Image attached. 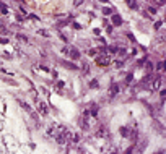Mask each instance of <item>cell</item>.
Segmentation results:
<instances>
[{"label": "cell", "instance_id": "cell-18", "mask_svg": "<svg viewBox=\"0 0 166 154\" xmlns=\"http://www.w3.org/2000/svg\"><path fill=\"white\" fill-rule=\"evenodd\" d=\"M114 66H116V68H122V66H124V62H122V60H116Z\"/></svg>", "mask_w": 166, "mask_h": 154}, {"label": "cell", "instance_id": "cell-19", "mask_svg": "<svg viewBox=\"0 0 166 154\" xmlns=\"http://www.w3.org/2000/svg\"><path fill=\"white\" fill-rule=\"evenodd\" d=\"M37 34H39V36H44V37H49V31H46V29H41Z\"/></svg>", "mask_w": 166, "mask_h": 154}, {"label": "cell", "instance_id": "cell-1", "mask_svg": "<svg viewBox=\"0 0 166 154\" xmlns=\"http://www.w3.org/2000/svg\"><path fill=\"white\" fill-rule=\"evenodd\" d=\"M111 62H112V59L109 55H101V57H98L96 59V65H99V66H106V65H111Z\"/></svg>", "mask_w": 166, "mask_h": 154}, {"label": "cell", "instance_id": "cell-12", "mask_svg": "<svg viewBox=\"0 0 166 154\" xmlns=\"http://www.w3.org/2000/svg\"><path fill=\"white\" fill-rule=\"evenodd\" d=\"M112 21H114L116 26H119V24L122 23V20H121V16H119V15H114V16H112Z\"/></svg>", "mask_w": 166, "mask_h": 154}, {"label": "cell", "instance_id": "cell-22", "mask_svg": "<svg viewBox=\"0 0 166 154\" xmlns=\"http://www.w3.org/2000/svg\"><path fill=\"white\" fill-rule=\"evenodd\" d=\"M8 39H5V37H0V44H7Z\"/></svg>", "mask_w": 166, "mask_h": 154}, {"label": "cell", "instance_id": "cell-13", "mask_svg": "<svg viewBox=\"0 0 166 154\" xmlns=\"http://www.w3.org/2000/svg\"><path fill=\"white\" fill-rule=\"evenodd\" d=\"M62 65L65 66V68H70V70H77V65H73V63H68V62H62Z\"/></svg>", "mask_w": 166, "mask_h": 154}, {"label": "cell", "instance_id": "cell-20", "mask_svg": "<svg viewBox=\"0 0 166 154\" xmlns=\"http://www.w3.org/2000/svg\"><path fill=\"white\" fill-rule=\"evenodd\" d=\"M103 13H104V15H112V8H104Z\"/></svg>", "mask_w": 166, "mask_h": 154}, {"label": "cell", "instance_id": "cell-3", "mask_svg": "<svg viewBox=\"0 0 166 154\" xmlns=\"http://www.w3.org/2000/svg\"><path fill=\"white\" fill-rule=\"evenodd\" d=\"M94 136L96 138H107V130L104 125H99L96 130H94Z\"/></svg>", "mask_w": 166, "mask_h": 154}, {"label": "cell", "instance_id": "cell-16", "mask_svg": "<svg viewBox=\"0 0 166 154\" xmlns=\"http://www.w3.org/2000/svg\"><path fill=\"white\" fill-rule=\"evenodd\" d=\"M16 39H20L21 42H29V39H28L25 34H16Z\"/></svg>", "mask_w": 166, "mask_h": 154}, {"label": "cell", "instance_id": "cell-4", "mask_svg": "<svg viewBox=\"0 0 166 154\" xmlns=\"http://www.w3.org/2000/svg\"><path fill=\"white\" fill-rule=\"evenodd\" d=\"M36 104H37V110H39V114L42 115V117H46V115L49 114L47 112V105H46V102H41V101H36Z\"/></svg>", "mask_w": 166, "mask_h": 154}, {"label": "cell", "instance_id": "cell-8", "mask_svg": "<svg viewBox=\"0 0 166 154\" xmlns=\"http://www.w3.org/2000/svg\"><path fill=\"white\" fill-rule=\"evenodd\" d=\"M163 81H164L163 76H158V78L155 80V83H153V88H155V89H160L161 86H163Z\"/></svg>", "mask_w": 166, "mask_h": 154}, {"label": "cell", "instance_id": "cell-7", "mask_svg": "<svg viewBox=\"0 0 166 154\" xmlns=\"http://www.w3.org/2000/svg\"><path fill=\"white\" fill-rule=\"evenodd\" d=\"M68 57H70L72 60H78L80 59V52H78V49H75V47L68 49Z\"/></svg>", "mask_w": 166, "mask_h": 154}, {"label": "cell", "instance_id": "cell-17", "mask_svg": "<svg viewBox=\"0 0 166 154\" xmlns=\"http://www.w3.org/2000/svg\"><path fill=\"white\" fill-rule=\"evenodd\" d=\"M90 115H93V117H96V115H98V105H93V107H91Z\"/></svg>", "mask_w": 166, "mask_h": 154}, {"label": "cell", "instance_id": "cell-2", "mask_svg": "<svg viewBox=\"0 0 166 154\" xmlns=\"http://www.w3.org/2000/svg\"><path fill=\"white\" fill-rule=\"evenodd\" d=\"M46 133H47V136L55 138V136H57V133H59V125H55V123L49 125V127H47V130H46Z\"/></svg>", "mask_w": 166, "mask_h": 154}, {"label": "cell", "instance_id": "cell-25", "mask_svg": "<svg viewBox=\"0 0 166 154\" xmlns=\"http://www.w3.org/2000/svg\"><path fill=\"white\" fill-rule=\"evenodd\" d=\"M111 154H116V151H112V152H111Z\"/></svg>", "mask_w": 166, "mask_h": 154}, {"label": "cell", "instance_id": "cell-6", "mask_svg": "<svg viewBox=\"0 0 166 154\" xmlns=\"http://www.w3.org/2000/svg\"><path fill=\"white\" fill-rule=\"evenodd\" d=\"M16 101H18V104H20V107H21L23 110H26L28 114H31V112H33V109H31V105H29L28 102H25L23 99H16Z\"/></svg>", "mask_w": 166, "mask_h": 154}, {"label": "cell", "instance_id": "cell-15", "mask_svg": "<svg viewBox=\"0 0 166 154\" xmlns=\"http://www.w3.org/2000/svg\"><path fill=\"white\" fill-rule=\"evenodd\" d=\"M121 135H122V136H129V135H130V131H129V128H127V127H122L121 128Z\"/></svg>", "mask_w": 166, "mask_h": 154}, {"label": "cell", "instance_id": "cell-10", "mask_svg": "<svg viewBox=\"0 0 166 154\" xmlns=\"http://www.w3.org/2000/svg\"><path fill=\"white\" fill-rule=\"evenodd\" d=\"M153 125H155V130H156V131H160V133H164V128H163V125H161V123L155 122Z\"/></svg>", "mask_w": 166, "mask_h": 154}, {"label": "cell", "instance_id": "cell-5", "mask_svg": "<svg viewBox=\"0 0 166 154\" xmlns=\"http://www.w3.org/2000/svg\"><path fill=\"white\" fill-rule=\"evenodd\" d=\"M119 91H121L119 84H117V83H112V84H111V88H109V97H116Z\"/></svg>", "mask_w": 166, "mask_h": 154}, {"label": "cell", "instance_id": "cell-23", "mask_svg": "<svg viewBox=\"0 0 166 154\" xmlns=\"http://www.w3.org/2000/svg\"><path fill=\"white\" fill-rule=\"evenodd\" d=\"M156 68H158V70H161V68H163V62H160L158 65H156Z\"/></svg>", "mask_w": 166, "mask_h": 154}, {"label": "cell", "instance_id": "cell-24", "mask_svg": "<svg viewBox=\"0 0 166 154\" xmlns=\"http://www.w3.org/2000/svg\"><path fill=\"white\" fill-rule=\"evenodd\" d=\"M153 154H164V151H163V149H160V151H155Z\"/></svg>", "mask_w": 166, "mask_h": 154}, {"label": "cell", "instance_id": "cell-9", "mask_svg": "<svg viewBox=\"0 0 166 154\" xmlns=\"http://www.w3.org/2000/svg\"><path fill=\"white\" fill-rule=\"evenodd\" d=\"M82 71H83L85 76L90 75V65H88V62H83V60H82Z\"/></svg>", "mask_w": 166, "mask_h": 154}, {"label": "cell", "instance_id": "cell-21", "mask_svg": "<svg viewBox=\"0 0 166 154\" xmlns=\"http://www.w3.org/2000/svg\"><path fill=\"white\" fill-rule=\"evenodd\" d=\"M132 81V75H129V76H127V78H125V84H129Z\"/></svg>", "mask_w": 166, "mask_h": 154}, {"label": "cell", "instance_id": "cell-11", "mask_svg": "<svg viewBox=\"0 0 166 154\" xmlns=\"http://www.w3.org/2000/svg\"><path fill=\"white\" fill-rule=\"evenodd\" d=\"M78 141H80V135H77V133H75V135H72V138H70V143H72V144H77Z\"/></svg>", "mask_w": 166, "mask_h": 154}, {"label": "cell", "instance_id": "cell-14", "mask_svg": "<svg viewBox=\"0 0 166 154\" xmlns=\"http://www.w3.org/2000/svg\"><path fill=\"white\" fill-rule=\"evenodd\" d=\"M90 88H91V89H99V83H98V80H93V81L90 83Z\"/></svg>", "mask_w": 166, "mask_h": 154}]
</instances>
